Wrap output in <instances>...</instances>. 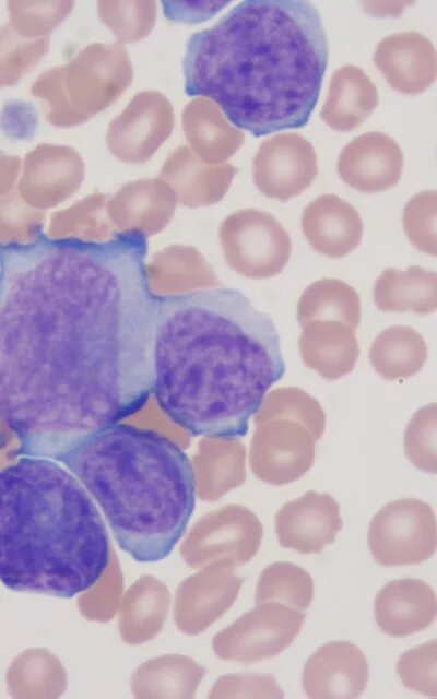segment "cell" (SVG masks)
Listing matches in <instances>:
<instances>
[{"label":"cell","mask_w":437,"mask_h":699,"mask_svg":"<svg viewBox=\"0 0 437 699\" xmlns=\"http://www.w3.org/2000/svg\"><path fill=\"white\" fill-rule=\"evenodd\" d=\"M144 233L0 242V423L19 455L59 461L139 412L157 297Z\"/></svg>","instance_id":"1"},{"label":"cell","mask_w":437,"mask_h":699,"mask_svg":"<svg viewBox=\"0 0 437 699\" xmlns=\"http://www.w3.org/2000/svg\"><path fill=\"white\" fill-rule=\"evenodd\" d=\"M284 372L271 317L240 291L157 297L152 392L161 411L190 435L245 436Z\"/></svg>","instance_id":"2"},{"label":"cell","mask_w":437,"mask_h":699,"mask_svg":"<svg viewBox=\"0 0 437 699\" xmlns=\"http://www.w3.org/2000/svg\"><path fill=\"white\" fill-rule=\"evenodd\" d=\"M328 57L312 3L247 0L190 36L185 92L214 100L255 137L303 128L317 105Z\"/></svg>","instance_id":"3"},{"label":"cell","mask_w":437,"mask_h":699,"mask_svg":"<svg viewBox=\"0 0 437 699\" xmlns=\"http://www.w3.org/2000/svg\"><path fill=\"white\" fill-rule=\"evenodd\" d=\"M109 538L91 495L55 460L21 457L0 470V581L72 599L96 584Z\"/></svg>","instance_id":"4"},{"label":"cell","mask_w":437,"mask_h":699,"mask_svg":"<svg viewBox=\"0 0 437 699\" xmlns=\"http://www.w3.org/2000/svg\"><path fill=\"white\" fill-rule=\"evenodd\" d=\"M59 462L98 505L118 546L138 562L166 558L196 505L191 461L155 430L114 424L80 442Z\"/></svg>","instance_id":"5"},{"label":"cell","mask_w":437,"mask_h":699,"mask_svg":"<svg viewBox=\"0 0 437 699\" xmlns=\"http://www.w3.org/2000/svg\"><path fill=\"white\" fill-rule=\"evenodd\" d=\"M253 422L249 467L255 476L271 485L299 479L311 467L324 431L320 403L299 388H277L265 394Z\"/></svg>","instance_id":"6"},{"label":"cell","mask_w":437,"mask_h":699,"mask_svg":"<svg viewBox=\"0 0 437 699\" xmlns=\"http://www.w3.org/2000/svg\"><path fill=\"white\" fill-rule=\"evenodd\" d=\"M132 66L119 44H90L67 64L48 69L31 87L45 102L47 120L69 128L111 105L130 85Z\"/></svg>","instance_id":"7"},{"label":"cell","mask_w":437,"mask_h":699,"mask_svg":"<svg viewBox=\"0 0 437 699\" xmlns=\"http://www.w3.org/2000/svg\"><path fill=\"white\" fill-rule=\"evenodd\" d=\"M220 236L228 265L248 279L280 274L291 257L288 233L265 211L241 209L232 213L223 221Z\"/></svg>","instance_id":"8"},{"label":"cell","mask_w":437,"mask_h":699,"mask_svg":"<svg viewBox=\"0 0 437 699\" xmlns=\"http://www.w3.org/2000/svg\"><path fill=\"white\" fill-rule=\"evenodd\" d=\"M368 546L375 561L385 567L428 560L437 546L432 506L416 498L388 502L370 521Z\"/></svg>","instance_id":"9"},{"label":"cell","mask_w":437,"mask_h":699,"mask_svg":"<svg viewBox=\"0 0 437 699\" xmlns=\"http://www.w3.org/2000/svg\"><path fill=\"white\" fill-rule=\"evenodd\" d=\"M304 619L303 612L286 605L259 603L216 637L215 651L245 664L276 656L295 640Z\"/></svg>","instance_id":"10"},{"label":"cell","mask_w":437,"mask_h":699,"mask_svg":"<svg viewBox=\"0 0 437 699\" xmlns=\"http://www.w3.org/2000/svg\"><path fill=\"white\" fill-rule=\"evenodd\" d=\"M317 175L315 149L297 133H281L265 139L252 163L257 189L265 197L282 202L300 194Z\"/></svg>","instance_id":"11"},{"label":"cell","mask_w":437,"mask_h":699,"mask_svg":"<svg viewBox=\"0 0 437 699\" xmlns=\"http://www.w3.org/2000/svg\"><path fill=\"white\" fill-rule=\"evenodd\" d=\"M174 110L160 92L143 91L132 97L122 112L109 123V150L128 161H143L170 135Z\"/></svg>","instance_id":"12"},{"label":"cell","mask_w":437,"mask_h":699,"mask_svg":"<svg viewBox=\"0 0 437 699\" xmlns=\"http://www.w3.org/2000/svg\"><path fill=\"white\" fill-rule=\"evenodd\" d=\"M368 662L361 649L344 640L321 645L306 661L302 685L312 699H354L367 685Z\"/></svg>","instance_id":"13"},{"label":"cell","mask_w":437,"mask_h":699,"mask_svg":"<svg viewBox=\"0 0 437 699\" xmlns=\"http://www.w3.org/2000/svg\"><path fill=\"white\" fill-rule=\"evenodd\" d=\"M341 529L340 506L326 493L309 490L284 503L275 514L279 543L302 554L320 553Z\"/></svg>","instance_id":"14"},{"label":"cell","mask_w":437,"mask_h":699,"mask_svg":"<svg viewBox=\"0 0 437 699\" xmlns=\"http://www.w3.org/2000/svg\"><path fill=\"white\" fill-rule=\"evenodd\" d=\"M340 178L351 188L374 193L395 186L403 168V154L393 138L370 131L354 138L338 158Z\"/></svg>","instance_id":"15"},{"label":"cell","mask_w":437,"mask_h":699,"mask_svg":"<svg viewBox=\"0 0 437 699\" xmlns=\"http://www.w3.org/2000/svg\"><path fill=\"white\" fill-rule=\"evenodd\" d=\"M374 62L386 81L403 94L423 93L436 79L437 57L434 44L416 32L383 37L375 50Z\"/></svg>","instance_id":"16"},{"label":"cell","mask_w":437,"mask_h":699,"mask_svg":"<svg viewBox=\"0 0 437 699\" xmlns=\"http://www.w3.org/2000/svg\"><path fill=\"white\" fill-rule=\"evenodd\" d=\"M437 614L434 589L415 578L389 581L377 593L374 617L388 636L403 638L429 627Z\"/></svg>","instance_id":"17"},{"label":"cell","mask_w":437,"mask_h":699,"mask_svg":"<svg viewBox=\"0 0 437 699\" xmlns=\"http://www.w3.org/2000/svg\"><path fill=\"white\" fill-rule=\"evenodd\" d=\"M302 229L312 249L334 259L353 251L363 237L359 214L335 194H320L305 206Z\"/></svg>","instance_id":"18"},{"label":"cell","mask_w":437,"mask_h":699,"mask_svg":"<svg viewBox=\"0 0 437 699\" xmlns=\"http://www.w3.org/2000/svg\"><path fill=\"white\" fill-rule=\"evenodd\" d=\"M302 329L298 344L306 367L327 380L353 370L359 356L356 329L336 320L312 321Z\"/></svg>","instance_id":"19"},{"label":"cell","mask_w":437,"mask_h":699,"mask_svg":"<svg viewBox=\"0 0 437 699\" xmlns=\"http://www.w3.org/2000/svg\"><path fill=\"white\" fill-rule=\"evenodd\" d=\"M378 105V90L363 69L345 64L333 73L321 119L333 130L347 132L363 125Z\"/></svg>","instance_id":"20"},{"label":"cell","mask_w":437,"mask_h":699,"mask_svg":"<svg viewBox=\"0 0 437 699\" xmlns=\"http://www.w3.org/2000/svg\"><path fill=\"white\" fill-rule=\"evenodd\" d=\"M185 135L199 154L209 163H221L232 157L244 143V134L231 126L217 105L198 97L182 110Z\"/></svg>","instance_id":"21"},{"label":"cell","mask_w":437,"mask_h":699,"mask_svg":"<svg viewBox=\"0 0 437 699\" xmlns=\"http://www.w3.org/2000/svg\"><path fill=\"white\" fill-rule=\"evenodd\" d=\"M373 293L381 311L428 315L437 308V273L417 265L389 268L375 282Z\"/></svg>","instance_id":"22"},{"label":"cell","mask_w":437,"mask_h":699,"mask_svg":"<svg viewBox=\"0 0 437 699\" xmlns=\"http://www.w3.org/2000/svg\"><path fill=\"white\" fill-rule=\"evenodd\" d=\"M209 533L211 542L203 543V556L244 565L258 553L263 528L250 509L229 505L214 517Z\"/></svg>","instance_id":"23"},{"label":"cell","mask_w":437,"mask_h":699,"mask_svg":"<svg viewBox=\"0 0 437 699\" xmlns=\"http://www.w3.org/2000/svg\"><path fill=\"white\" fill-rule=\"evenodd\" d=\"M426 358L427 347L423 336L408 325L385 329L369 350L371 366L387 380H403L416 375Z\"/></svg>","instance_id":"24"},{"label":"cell","mask_w":437,"mask_h":699,"mask_svg":"<svg viewBox=\"0 0 437 699\" xmlns=\"http://www.w3.org/2000/svg\"><path fill=\"white\" fill-rule=\"evenodd\" d=\"M297 319L303 328L318 320H336L357 329L361 321V301L357 292L338 279H320L300 295Z\"/></svg>","instance_id":"25"},{"label":"cell","mask_w":437,"mask_h":699,"mask_svg":"<svg viewBox=\"0 0 437 699\" xmlns=\"http://www.w3.org/2000/svg\"><path fill=\"white\" fill-rule=\"evenodd\" d=\"M185 203L188 205L212 204L220 201L228 190L237 169L232 164L206 166L201 164L187 146L174 153Z\"/></svg>","instance_id":"26"},{"label":"cell","mask_w":437,"mask_h":699,"mask_svg":"<svg viewBox=\"0 0 437 699\" xmlns=\"http://www.w3.org/2000/svg\"><path fill=\"white\" fill-rule=\"evenodd\" d=\"M314 597V582L300 566L287 561H275L267 566L257 582V604L272 602L297 611L309 607Z\"/></svg>","instance_id":"27"},{"label":"cell","mask_w":437,"mask_h":699,"mask_svg":"<svg viewBox=\"0 0 437 699\" xmlns=\"http://www.w3.org/2000/svg\"><path fill=\"white\" fill-rule=\"evenodd\" d=\"M49 38H25L10 24L0 27V88L16 84L47 54Z\"/></svg>","instance_id":"28"},{"label":"cell","mask_w":437,"mask_h":699,"mask_svg":"<svg viewBox=\"0 0 437 699\" xmlns=\"http://www.w3.org/2000/svg\"><path fill=\"white\" fill-rule=\"evenodd\" d=\"M101 20L121 42H135L145 37L155 24L153 1H99Z\"/></svg>","instance_id":"29"},{"label":"cell","mask_w":437,"mask_h":699,"mask_svg":"<svg viewBox=\"0 0 437 699\" xmlns=\"http://www.w3.org/2000/svg\"><path fill=\"white\" fill-rule=\"evenodd\" d=\"M69 1H9L10 26L25 38L48 37L71 12Z\"/></svg>","instance_id":"30"},{"label":"cell","mask_w":437,"mask_h":699,"mask_svg":"<svg viewBox=\"0 0 437 699\" xmlns=\"http://www.w3.org/2000/svg\"><path fill=\"white\" fill-rule=\"evenodd\" d=\"M436 420V404H427L414 413L404 433V451L409 461L432 474L437 471Z\"/></svg>","instance_id":"31"},{"label":"cell","mask_w":437,"mask_h":699,"mask_svg":"<svg viewBox=\"0 0 437 699\" xmlns=\"http://www.w3.org/2000/svg\"><path fill=\"white\" fill-rule=\"evenodd\" d=\"M437 193L427 190L415 193L403 211V227L409 240L420 251L436 257Z\"/></svg>","instance_id":"32"},{"label":"cell","mask_w":437,"mask_h":699,"mask_svg":"<svg viewBox=\"0 0 437 699\" xmlns=\"http://www.w3.org/2000/svg\"><path fill=\"white\" fill-rule=\"evenodd\" d=\"M397 673L410 690L437 697V642L435 639L402 653Z\"/></svg>","instance_id":"33"},{"label":"cell","mask_w":437,"mask_h":699,"mask_svg":"<svg viewBox=\"0 0 437 699\" xmlns=\"http://www.w3.org/2000/svg\"><path fill=\"white\" fill-rule=\"evenodd\" d=\"M217 696L231 698H283L284 694L276 679L270 674L241 673L220 679Z\"/></svg>","instance_id":"34"},{"label":"cell","mask_w":437,"mask_h":699,"mask_svg":"<svg viewBox=\"0 0 437 699\" xmlns=\"http://www.w3.org/2000/svg\"><path fill=\"white\" fill-rule=\"evenodd\" d=\"M226 4V2H162L167 19L186 23L205 21Z\"/></svg>","instance_id":"35"}]
</instances>
